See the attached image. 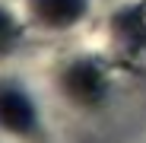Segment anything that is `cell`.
<instances>
[{
	"instance_id": "obj_1",
	"label": "cell",
	"mask_w": 146,
	"mask_h": 143,
	"mask_svg": "<svg viewBox=\"0 0 146 143\" xmlns=\"http://www.w3.org/2000/svg\"><path fill=\"white\" fill-rule=\"evenodd\" d=\"M64 89L70 99H76L83 105H95L105 99V76L92 61H76L64 73Z\"/></svg>"
},
{
	"instance_id": "obj_2",
	"label": "cell",
	"mask_w": 146,
	"mask_h": 143,
	"mask_svg": "<svg viewBox=\"0 0 146 143\" xmlns=\"http://www.w3.org/2000/svg\"><path fill=\"white\" fill-rule=\"evenodd\" d=\"M0 124L13 134H29L35 127V108L16 86H0Z\"/></svg>"
},
{
	"instance_id": "obj_3",
	"label": "cell",
	"mask_w": 146,
	"mask_h": 143,
	"mask_svg": "<svg viewBox=\"0 0 146 143\" xmlns=\"http://www.w3.org/2000/svg\"><path fill=\"white\" fill-rule=\"evenodd\" d=\"M86 10V0H35V13L48 26H73Z\"/></svg>"
},
{
	"instance_id": "obj_4",
	"label": "cell",
	"mask_w": 146,
	"mask_h": 143,
	"mask_svg": "<svg viewBox=\"0 0 146 143\" xmlns=\"http://www.w3.org/2000/svg\"><path fill=\"white\" fill-rule=\"evenodd\" d=\"M114 29L121 35L124 45H146V3H137V7H127L114 16Z\"/></svg>"
},
{
	"instance_id": "obj_5",
	"label": "cell",
	"mask_w": 146,
	"mask_h": 143,
	"mask_svg": "<svg viewBox=\"0 0 146 143\" xmlns=\"http://www.w3.org/2000/svg\"><path fill=\"white\" fill-rule=\"evenodd\" d=\"M13 41H16V22L7 10H0V51H7Z\"/></svg>"
}]
</instances>
